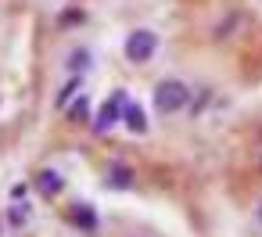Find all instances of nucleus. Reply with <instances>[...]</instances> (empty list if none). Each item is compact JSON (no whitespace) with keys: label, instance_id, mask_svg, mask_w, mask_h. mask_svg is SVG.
Here are the masks:
<instances>
[{"label":"nucleus","instance_id":"9b49d317","mask_svg":"<svg viewBox=\"0 0 262 237\" xmlns=\"http://www.w3.org/2000/svg\"><path fill=\"white\" fill-rule=\"evenodd\" d=\"M258 219H262V205H258Z\"/></svg>","mask_w":262,"mask_h":237},{"label":"nucleus","instance_id":"f8f14e48","mask_svg":"<svg viewBox=\"0 0 262 237\" xmlns=\"http://www.w3.org/2000/svg\"><path fill=\"white\" fill-rule=\"evenodd\" d=\"M258 166H262V162H258Z\"/></svg>","mask_w":262,"mask_h":237},{"label":"nucleus","instance_id":"0eeeda50","mask_svg":"<svg viewBox=\"0 0 262 237\" xmlns=\"http://www.w3.org/2000/svg\"><path fill=\"white\" fill-rule=\"evenodd\" d=\"M72 219H76L79 226H86V230H97V216H94L90 209H83V205H76V212H72Z\"/></svg>","mask_w":262,"mask_h":237},{"label":"nucleus","instance_id":"f257e3e1","mask_svg":"<svg viewBox=\"0 0 262 237\" xmlns=\"http://www.w3.org/2000/svg\"><path fill=\"white\" fill-rule=\"evenodd\" d=\"M187 97H191V90H187L180 79H165V83L155 90V104H158V111H180L183 104H187Z\"/></svg>","mask_w":262,"mask_h":237},{"label":"nucleus","instance_id":"1a4fd4ad","mask_svg":"<svg viewBox=\"0 0 262 237\" xmlns=\"http://www.w3.org/2000/svg\"><path fill=\"white\" fill-rule=\"evenodd\" d=\"M76 90H79V79H72V83H68V87H65V90L58 94V108H65V104H68V97L76 94Z\"/></svg>","mask_w":262,"mask_h":237},{"label":"nucleus","instance_id":"9d476101","mask_svg":"<svg viewBox=\"0 0 262 237\" xmlns=\"http://www.w3.org/2000/svg\"><path fill=\"white\" fill-rule=\"evenodd\" d=\"M83 65H90V54H83V51L72 54V68H83Z\"/></svg>","mask_w":262,"mask_h":237},{"label":"nucleus","instance_id":"7ed1b4c3","mask_svg":"<svg viewBox=\"0 0 262 237\" xmlns=\"http://www.w3.org/2000/svg\"><path fill=\"white\" fill-rule=\"evenodd\" d=\"M126 104H129V101H126V94H115V97H111V101L101 108L97 123H94V130H97V133H104L108 126H115L119 118H122V108H126Z\"/></svg>","mask_w":262,"mask_h":237},{"label":"nucleus","instance_id":"6e6552de","mask_svg":"<svg viewBox=\"0 0 262 237\" xmlns=\"http://www.w3.org/2000/svg\"><path fill=\"white\" fill-rule=\"evenodd\" d=\"M40 190H43V194L61 190V176H54V173H40Z\"/></svg>","mask_w":262,"mask_h":237},{"label":"nucleus","instance_id":"423d86ee","mask_svg":"<svg viewBox=\"0 0 262 237\" xmlns=\"http://www.w3.org/2000/svg\"><path fill=\"white\" fill-rule=\"evenodd\" d=\"M86 115H90V97H79L76 104H72L68 118H72V123H86Z\"/></svg>","mask_w":262,"mask_h":237},{"label":"nucleus","instance_id":"f03ea898","mask_svg":"<svg viewBox=\"0 0 262 237\" xmlns=\"http://www.w3.org/2000/svg\"><path fill=\"white\" fill-rule=\"evenodd\" d=\"M158 51V36L155 32H147V29H137V32H129V40H126V58L129 61H151V54Z\"/></svg>","mask_w":262,"mask_h":237},{"label":"nucleus","instance_id":"39448f33","mask_svg":"<svg viewBox=\"0 0 262 237\" xmlns=\"http://www.w3.org/2000/svg\"><path fill=\"white\" fill-rule=\"evenodd\" d=\"M126 123H129V130H133V133H144V130H147L144 111H140V108H133V104H126Z\"/></svg>","mask_w":262,"mask_h":237},{"label":"nucleus","instance_id":"20e7f679","mask_svg":"<svg viewBox=\"0 0 262 237\" xmlns=\"http://www.w3.org/2000/svg\"><path fill=\"white\" fill-rule=\"evenodd\" d=\"M108 183L111 187H133V169H126V166H111V176H108Z\"/></svg>","mask_w":262,"mask_h":237}]
</instances>
